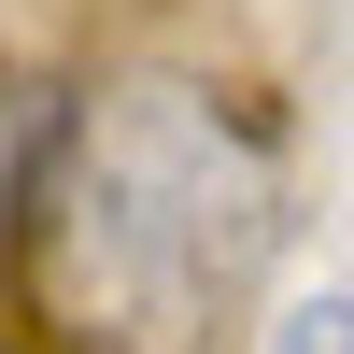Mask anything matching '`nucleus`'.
Returning a JSON list of instances; mask_svg holds the SVG:
<instances>
[{
  "label": "nucleus",
  "instance_id": "3",
  "mask_svg": "<svg viewBox=\"0 0 354 354\" xmlns=\"http://www.w3.org/2000/svg\"><path fill=\"white\" fill-rule=\"evenodd\" d=\"M15 185H28V85L0 71V213H15Z\"/></svg>",
  "mask_w": 354,
  "mask_h": 354
},
{
  "label": "nucleus",
  "instance_id": "2",
  "mask_svg": "<svg viewBox=\"0 0 354 354\" xmlns=\"http://www.w3.org/2000/svg\"><path fill=\"white\" fill-rule=\"evenodd\" d=\"M270 354H354V298H298L270 326Z\"/></svg>",
  "mask_w": 354,
  "mask_h": 354
},
{
  "label": "nucleus",
  "instance_id": "1",
  "mask_svg": "<svg viewBox=\"0 0 354 354\" xmlns=\"http://www.w3.org/2000/svg\"><path fill=\"white\" fill-rule=\"evenodd\" d=\"M270 227H283V170L255 142V113L227 85L128 71L85 100L71 156H57V198H43L57 326L85 354H185L255 283Z\"/></svg>",
  "mask_w": 354,
  "mask_h": 354
}]
</instances>
